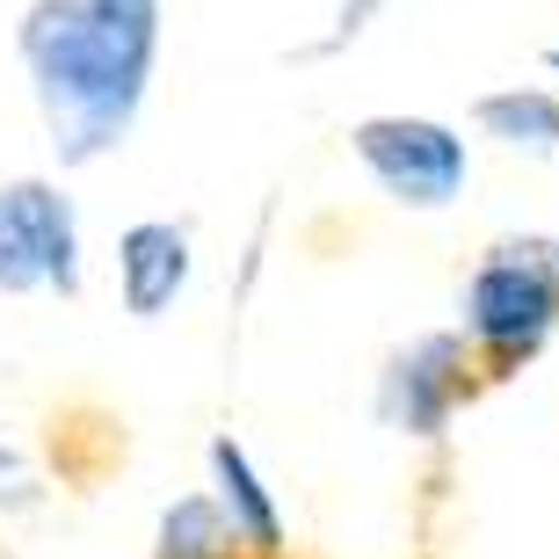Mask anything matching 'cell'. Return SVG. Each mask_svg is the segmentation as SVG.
<instances>
[{"instance_id": "cell-3", "label": "cell", "mask_w": 559, "mask_h": 559, "mask_svg": "<svg viewBox=\"0 0 559 559\" xmlns=\"http://www.w3.org/2000/svg\"><path fill=\"white\" fill-rule=\"evenodd\" d=\"M356 160L378 175V189L407 211H443L473 182V153L436 117H364L356 124Z\"/></svg>"}, {"instance_id": "cell-1", "label": "cell", "mask_w": 559, "mask_h": 559, "mask_svg": "<svg viewBox=\"0 0 559 559\" xmlns=\"http://www.w3.org/2000/svg\"><path fill=\"white\" fill-rule=\"evenodd\" d=\"M160 51V0H37L22 15V66L66 167L124 145Z\"/></svg>"}, {"instance_id": "cell-4", "label": "cell", "mask_w": 559, "mask_h": 559, "mask_svg": "<svg viewBox=\"0 0 559 559\" xmlns=\"http://www.w3.org/2000/svg\"><path fill=\"white\" fill-rule=\"evenodd\" d=\"M465 400H473V342L465 334H421L378 378V421L400 436H443Z\"/></svg>"}, {"instance_id": "cell-10", "label": "cell", "mask_w": 559, "mask_h": 559, "mask_svg": "<svg viewBox=\"0 0 559 559\" xmlns=\"http://www.w3.org/2000/svg\"><path fill=\"white\" fill-rule=\"evenodd\" d=\"M44 270H37V248H29V233H22L15 204H8V189H0V290H37Z\"/></svg>"}, {"instance_id": "cell-8", "label": "cell", "mask_w": 559, "mask_h": 559, "mask_svg": "<svg viewBox=\"0 0 559 559\" xmlns=\"http://www.w3.org/2000/svg\"><path fill=\"white\" fill-rule=\"evenodd\" d=\"M473 124L487 139L516 145V153H559V95H545V87H501V95H479Z\"/></svg>"}, {"instance_id": "cell-2", "label": "cell", "mask_w": 559, "mask_h": 559, "mask_svg": "<svg viewBox=\"0 0 559 559\" xmlns=\"http://www.w3.org/2000/svg\"><path fill=\"white\" fill-rule=\"evenodd\" d=\"M559 334V240H501L465 276V342L495 378L523 371Z\"/></svg>"}, {"instance_id": "cell-9", "label": "cell", "mask_w": 559, "mask_h": 559, "mask_svg": "<svg viewBox=\"0 0 559 559\" xmlns=\"http://www.w3.org/2000/svg\"><path fill=\"white\" fill-rule=\"evenodd\" d=\"M240 531L233 516L218 509V495H182L175 509L160 516V552L153 559H240Z\"/></svg>"}, {"instance_id": "cell-6", "label": "cell", "mask_w": 559, "mask_h": 559, "mask_svg": "<svg viewBox=\"0 0 559 559\" xmlns=\"http://www.w3.org/2000/svg\"><path fill=\"white\" fill-rule=\"evenodd\" d=\"M211 495H218V509L233 516L248 559H284V509H276V495L262 487V473H254V457L240 451L233 436H211Z\"/></svg>"}, {"instance_id": "cell-5", "label": "cell", "mask_w": 559, "mask_h": 559, "mask_svg": "<svg viewBox=\"0 0 559 559\" xmlns=\"http://www.w3.org/2000/svg\"><path fill=\"white\" fill-rule=\"evenodd\" d=\"M189 284V226L175 218H145L117 240V298L131 320H160Z\"/></svg>"}, {"instance_id": "cell-11", "label": "cell", "mask_w": 559, "mask_h": 559, "mask_svg": "<svg viewBox=\"0 0 559 559\" xmlns=\"http://www.w3.org/2000/svg\"><path fill=\"white\" fill-rule=\"evenodd\" d=\"M22 501H37V473H29V457H22V451L0 443V509H22Z\"/></svg>"}, {"instance_id": "cell-7", "label": "cell", "mask_w": 559, "mask_h": 559, "mask_svg": "<svg viewBox=\"0 0 559 559\" xmlns=\"http://www.w3.org/2000/svg\"><path fill=\"white\" fill-rule=\"evenodd\" d=\"M8 204H15L22 233H29V248H37V270L44 284H59L66 298L81 290V218L66 204L51 182H8Z\"/></svg>"}]
</instances>
